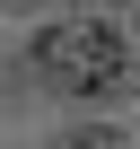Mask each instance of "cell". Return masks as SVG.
I'll list each match as a JSON object with an SVG mask.
<instances>
[{
    "label": "cell",
    "mask_w": 140,
    "mask_h": 149,
    "mask_svg": "<svg viewBox=\"0 0 140 149\" xmlns=\"http://www.w3.org/2000/svg\"><path fill=\"white\" fill-rule=\"evenodd\" d=\"M35 79L61 88V97H114L131 79V44L96 18H70V26H44L35 35Z\"/></svg>",
    "instance_id": "obj_1"
}]
</instances>
